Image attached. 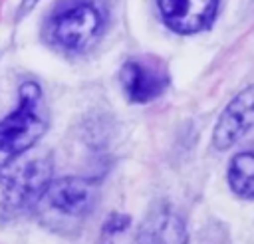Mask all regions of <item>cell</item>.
Wrapping results in <instances>:
<instances>
[{"mask_svg":"<svg viewBox=\"0 0 254 244\" xmlns=\"http://www.w3.org/2000/svg\"><path fill=\"white\" fill-rule=\"evenodd\" d=\"M252 127H254V85L240 91L220 113L212 133V143L216 149H228Z\"/></svg>","mask_w":254,"mask_h":244,"instance_id":"cell-5","label":"cell"},{"mask_svg":"<svg viewBox=\"0 0 254 244\" xmlns=\"http://www.w3.org/2000/svg\"><path fill=\"white\" fill-rule=\"evenodd\" d=\"M101 28V10L89 0H73L52 14L48 36L56 46L67 52H83L95 42Z\"/></svg>","mask_w":254,"mask_h":244,"instance_id":"cell-3","label":"cell"},{"mask_svg":"<svg viewBox=\"0 0 254 244\" xmlns=\"http://www.w3.org/2000/svg\"><path fill=\"white\" fill-rule=\"evenodd\" d=\"M230 188L242 198H254V153H240L228 167Z\"/></svg>","mask_w":254,"mask_h":244,"instance_id":"cell-9","label":"cell"},{"mask_svg":"<svg viewBox=\"0 0 254 244\" xmlns=\"http://www.w3.org/2000/svg\"><path fill=\"white\" fill-rule=\"evenodd\" d=\"M52 183V163L50 159H32L16 169H12L2 179V198L0 210L6 218H16L20 214L36 208Z\"/></svg>","mask_w":254,"mask_h":244,"instance_id":"cell-2","label":"cell"},{"mask_svg":"<svg viewBox=\"0 0 254 244\" xmlns=\"http://www.w3.org/2000/svg\"><path fill=\"white\" fill-rule=\"evenodd\" d=\"M97 190L91 181L79 177H64L52 181L38 206H42L44 218L50 222L81 220L95 204Z\"/></svg>","mask_w":254,"mask_h":244,"instance_id":"cell-4","label":"cell"},{"mask_svg":"<svg viewBox=\"0 0 254 244\" xmlns=\"http://www.w3.org/2000/svg\"><path fill=\"white\" fill-rule=\"evenodd\" d=\"M119 75L127 97L137 103H147L159 97L167 87V75L163 71L137 60H129L127 63H123Z\"/></svg>","mask_w":254,"mask_h":244,"instance_id":"cell-7","label":"cell"},{"mask_svg":"<svg viewBox=\"0 0 254 244\" xmlns=\"http://www.w3.org/2000/svg\"><path fill=\"white\" fill-rule=\"evenodd\" d=\"M48 129V109L42 89L34 81L20 87L18 107L0 121V167L28 151Z\"/></svg>","mask_w":254,"mask_h":244,"instance_id":"cell-1","label":"cell"},{"mask_svg":"<svg viewBox=\"0 0 254 244\" xmlns=\"http://www.w3.org/2000/svg\"><path fill=\"white\" fill-rule=\"evenodd\" d=\"M165 24L179 34H194L214 20L218 0H157Z\"/></svg>","mask_w":254,"mask_h":244,"instance_id":"cell-6","label":"cell"},{"mask_svg":"<svg viewBox=\"0 0 254 244\" xmlns=\"http://www.w3.org/2000/svg\"><path fill=\"white\" fill-rule=\"evenodd\" d=\"M139 244H187L185 222L171 210H157L145 218L137 234Z\"/></svg>","mask_w":254,"mask_h":244,"instance_id":"cell-8","label":"cell"},{"mask_svg":"<svg viewBox=\"0 0 254 244\" xmlns=\"http://www.w3.org/2000/svg\"><path fill=\"white\" fill-rule=\"evenodd\" d=\"M36 2H38V0H24V2H22V8H20V14H26L28 10H32V8L36 6Z\"/></svg>","mask_w":254,"mask_h":244,"instance_id":"cell-10","label":"cell"}]
</instances>
